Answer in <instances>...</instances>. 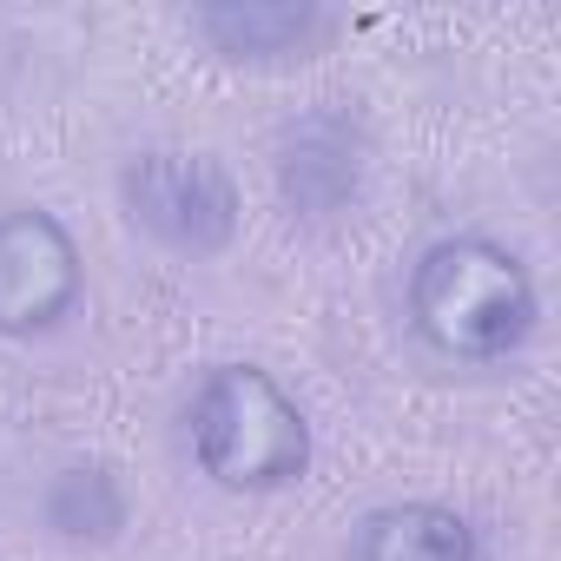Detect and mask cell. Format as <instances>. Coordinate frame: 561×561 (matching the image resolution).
I'll return each instance as SVG.
<instances>
[{
    "mask_svg": "<svg viewBox=\"0 0 561 561\" xmlns=\"http://www.w3.org/2000/svg\"><path fill=\"white\" fill-rule=\"evenodd\" d=\"M80 305V244L73 231L41 211H0V337H41Z\"/></svg>",
    "mask_w": 561,
    "mask_h": 561,
    "instance_id": "4",
    "label": "cell"
},
{
    "mask_svg": "<svg viewBox=\"0 0 561 561\" xmlns=\"http://www.w3.org/2000/svg\"><path fill=\"white\" fill-rule=\"evenodd\" d=\"M357 561H482V541L469 515L443 502H390L364 515L357 528Z\"/></svg>",
    "mask_w": 561,
    "mask_h": 561,
    "instance_id": "5",
    "label": "cell"
},
{
    "mask_svg": "<svg viewBox=\"0 0 561 561\" xmlns=\"http://www.w3.org/2000/svg\"><path fill=\"white\" fill-rule=\"evenodd\" d=\"M119 198H126V218L146 238H159L165 251H185V257H211L238 231V185L205 152H139V159H126Z\"/></svg>",
    "mask_w": 561,
    "mask_h": 561,
    "instance_id": "3",
    "label": "cell"
},
{
    "mask_svg": "<svg viewBox=\"0 0 561 561\" xmlns=\"http://www.w3.org/2000/svg\"><path fill=\"white\" fill-rule=\"evenodd\" d=\"M410 318L416 331L462 364H502L528 344L541 305L515 251H502L482 231L443 238L410 271Z\"/></svg>",
    "mask_w": 561,
    "mask_h": 561,
    "instance_id": "1",
    "label": "cell"
},
{
    "mask_svg": "<svg viewBox=\"0 0 561 561\" xmlns=\"http://www.w3.org/2000/svg\"><path fill=\"white\" fill-rule=\"evenodd\" d=\"M185 430H192L198 469L231 495H271V489H285V482H298L311 469L305 410L257 364L205 370V383H198V397L185 410Z\"/></svg>",
    "mask_w": 561,
    "mask_h": 561,
    "instance_id": "2",
    "label": "cell"
},
{
    "mask_svg": "<svg viewBox=\"0 0 561 561\" xmlns=\"http://www.w3.org/2000/svg\"><path fill=\"white\" fill-rule=\"evenodd\" d=\"M47 522L67 541H113L126 528V489L106 462H73L47 489Z\"/></svg>",
    "mask_w": 561,
    "mask_h": 561,
    "instance_id": "7",
    "label": "cell"
},
{
    "mask_svg": "<svg viewBox=\"0 0 561 561\" xmlns=\"http://www.w3.org/2000/svg\"><path fill=\"white\" fill-rule=\"evenodd\" d=\"M198 27L225 60H291V54L305 60V47L331 34V14H318V8H205Z\"/></svg>",
    "mask_w": 561,
    "mask_h": 561,
    "instance_id": "6",
    "label": "cell"
}]
</instances>
